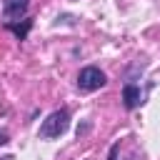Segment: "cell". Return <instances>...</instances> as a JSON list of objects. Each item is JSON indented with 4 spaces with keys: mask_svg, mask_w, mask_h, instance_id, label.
I'll return each mask as SVG.
<instances>
[{
    "mask_svg": "<svg viewBox=\"0 0 160 160\" xmlns=\"http://www.w3.org/2000/svg\"><path fill=\"white\" fill-rule=\"evenodd\" d=\"M28 0H5L2 2V15L8 20V25H12L15 20H20L25 12H28Z\"/></svg>",
    "mask_w": 160,
    "mask_h": 160,
    "instance_id": "obj_3",
    "label": "cell"
},
{
    "mask_svg": "<svg viewBox=\"0 0 160 160\" xmlns=\"http://www.w3.org/2000/svg\"><path fill=\"white\" fill-rule=\"evenodd\" d=\"M105 82H108L105 72H102L100 68H95V65L82 68V70H80V75H78V88H80V90H85V92H92V90L102 88Z\"/></svg>",
    "mask_w": 160,
    "mask_h": 160,
    "instance_id": "obj_2",
    "label": "cell"
},
{
    "mask_svg": "<svg viewBox=\"0 0 160 160\" xmlns=\"http://www.w3.org/2000/svg\"><path fill=\"white\" fill-rule=\"evenodd\" d=\"M115 158H118V145H112V148H110V160H115Z\"/></svg>",
    "mask_w": 160,
    "mask_h": 160,
    "instance_id": "obj_7",
    "label": "cell"
},
{
    "mask_svg": "<svg viewBox=\"0 0 160 160\" xmlns=\"http://www.w3.org/2000/svg\"><path fill=\"white\" fill-rule=\"evenodd\" d=\"M68 125H70V112H68L65 108H60V110L50 112V115L42 120V125H40V138H45V140L60 138V135L68 130Z\"/></svg>",
    "mask_w": 160,
    "mask_h": 160,
    "instance_id": "obj_1",
    "label": "cell"
},
{
    "mask_svg": "<svg viewBox=\"0 0 160 160\" xmlns=\"http://www.w3.org/2000/svg\"><path fill=\"white\" fill-rule=\"evenodd\" d=\"M8 140H10V135H8V132H5V130H0V145H5V142H8Z\"/></svg>",
    "mask_w": 160,
    "mask_h": 160,
    "instance_id": "obj_6",
    "label": "cell"
},
{
    "mask_svg": "<svg viewBox=\"0 0 160 160\" xmlns=\"http://www.w3.org/2000/svg\"><path fill=\"white\" fill-rule=\"evenodd\" d=\"M0 160H12V158H10V155H5V158H0Z\"/></svg>",
    "mask_w": 160,
    "mask_h": 160,
    "instance_id": "obj_8",
    "label": "cell"
},
{
    "mask_svg": "<svg viewBox=\"0 0 160 160\" xmlns=\"http://www.w3.org/2000/svg\"><path fill=\"white\" fill-rule=\"evenodd\" d=\"M140 102H142V92H140V88L132 85V82H128V85L122 88V105H125L128 110H132V108H138Z\"/></svg>",
    "mask_w": 160,
    "mask_h": 160,
    "instance_id": "obj_4",
    "label": "cell"
},
{
    "mask_svg": "<svg viewBox=\"0 0 160 160\" xmlns=\"http://www.w3.org/2000/svg\"><path fill=\"white\" fill-rule=\"evenodd\" d=\"M8 28L18 35V40H25L28 32H30V28H32V20H22V25H8Z\"/></svg>",
    "mask_w": 160,
    "mask_h": 160,
    "instance_id": "obj_5",
    "label": "cell"
}]
</instances>
